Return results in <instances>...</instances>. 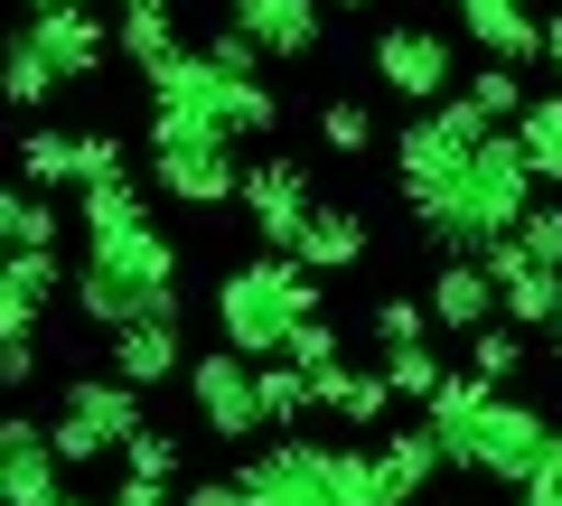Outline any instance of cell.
Wrapping results in <instances>:
<instances>
[{"instance_id": "74e56055", "label": "cell", "mask_w": 562, "mask_h": 506, "mask_svg": "<svg viewBox=\"0 0 562 506\" xmlns=\"http://www.w3.org/2000/svg\"><path fill=\"white\" fill-rule=\"evenodd\" d=\"M179 506H244V487H235V469H225V479H188Z\"/></svg>"}, {"instance_id": "cb8c5ba5", "label": "cell", "mask_w": 562, "mask_h": 506, "mask_svg": "<svg viewBox=\"0 0 562 506\" xmlns=\"http://www.w3.org/2000/svg\"><path fill=\"white\" fill-rule=\"evenodd\" d=\"M516 150H525V169H535V188H562V85L553 94H525Z\"/></svg>"}, {"instance_id": "8992f818", "label": "cell", "mask_w": 562, "mask_h": 506, "mask_svg": "<svg viewBox=\"0 0 562 506\" xmlns=\"http://www.w3.org/2000/svg\"><path fill=\"white\" fill-rule=\"evenodd\" d=\"M460 38L450 29H431V20H394V29H375V85L403 103V113H431V103H450L460 94Z\"/></svg>"}, {"instance_id": "7402d4cb", "label": "cell", "mask_w": 562, "mask_h": 506, "mask_svg": "<svg viewBox=\"0 0 562 506\" xmlns=\"http://www.w3.org/2000/svg\"><path fill=\"white\" fill-rule=\"evenodd\" d=\"M113 47H122V66H132V76L150 85V76H160V66L179 57V47H188V38H179V10H122Z\"/></svg>"}, {"instance_id": "60d3db41", "label": "cell", "mask_w": 562, "mask_h": 506, "mask_svg": "<svg viewBox=\"0 0 562 506\" xmlns=\"http://www.w3.org/2000/svg\"><path fill=\"white\" fill-rule=\"evenodd\" d=\"M319 10H338V20H357V10H375V0H319Z\"/></svg>"}, {"instance_id": "7c38bea8", "label": "cell", "mask_w": 562, "mask_h": 506, "mask_svg": "<svg viewBox=\"0 0 562 506\" xmlns=\"http://www.w3.org/2000/svg\"><path fill=\"white\" fill-rule=\"evenodd\" d=\"M103 375H122L132 394L179 385V375H188V319H132V328H113V338H103Z\"/></svg>"}, {"instance_id": "ac0fdd59", "label": "cell", "mask_w": 562, "mask_h": 506, "mask_svg": "<svg viewBox=\"0 0 562 506\" xmlns=\"http://www.w3.org/2000/svg\"><path fill=\"white\" fill-rule=\"evenodd\" d=\"M291 263L301 272H319V282H338V272H357L366 263V216L357 206H310V225H301V244H291Z\"/></svg>"}, {"instance_id": "603a6c76", "label": "cell", "mask_w": 562, "mask_h": 506, "mask_svg": "<svg viewBox=\"0 0 562 506\" xmlns=\"http://www.w3.org/2000/svg\"><path fill=\"white\" fill-rule=\"evenodd\" d=\"M10 160H20L29 198H57V188H76V132H57V122H29Z\"/></svg>"}, {"instance_id": "e0dca14e", "label": "cell", "mask_w": 562, "mask_h": 506, "mask_svg": "<svg viewBox=\"0 0 562 506\" xmlns=\"http://www.w3.org/2000/svg\"><path fill=\"white\" fill-rule=\"evenodd\" d=\"M441 469L450 460H441V441H431V423H394L375 441V506H422Z\"/></svg>"}, {"instance_id": "1f68e13d", "label": "cell", "mask_w": 562, "mask_h": 506, "mask_svg": "<svg viewBox=\"0 0 562 506\" xmlns=\"http://www.w3.org/2000/svg\"><path fill=\"white\" fill-rule=\"evenodd\" d=\"M319 142L338 150V160H366V150H375V113H366L357 94H328L319 103Z\"/></svg>"}, {"instance_id": "4fadbf2b", "label": "cell", "mask_w": 562, "mask_h": 506, "mask_svg": "<svg viewBox=\"0 0 562 506\" xmlns=\"http://www.w3.org/2000/svg\"><path fill=\"white\" fill-rule=\"evenodd\" d=\"M66 301H76L103 338L132 328V319H188L179 291H140V282H122V272H103V263H76V272H66Z\"/></svg>"}, {"instance_id": "277c9868", "label": "cell", "mask_w": 562, "mask_h": 506, "mask_svg": "<svg viewBox=\"0 0 562 506\" xmlns=\"http://www.w3.org/2000/svg\"><path fill=\"white\" fill-rule=\"evenodd\" d=\"M244 506H375V441H310L272 431L262 450L235 460Z\"/></svg>"}, {"instance_id": "d4e9b609", "label": "cell", "mask_w": 562, "mask_h": 506, "mask_svg": "<svg viewBox=\"0 0 562 506\" xmlns=\"http://www.w3.org/2000/svg\"><path fill=\"white\" fill-rule=\"evenodd\" d=\"M525 94H535V85H525V66H487V57H479V66L460 76V103H469V113L487 122V132H516Z\"/></svg>"}, {"instance_id": "f1b7e54d", "label": "cell", "mask_w": 562, "mask_h": 506, "mask_svg": "<svg viewBox=\"0 0 562 506\" xmlns=\"http://www.w3.org/2000/svg\"><path fill=\"white\" fill-rule=\"evenodd\" d=\"M525 357H535V338H516L506 319L469 328V375H479L487 394H497V385H516V375H525Z\"/></svg>"}, {"instance_id": "52a82bcc", "label": "cell", "mask_w": 562, "mask_h": 506, "mask_svg": "<svg viewBox=\"0 0 562 506\" xmlns=\"http://www.w3.org/2000/svg\"><path fill=\"white\" fill-rule=\"evenodd\" d=\"M487 142V122L469 113L460 94L450 103H431V113H403V132H394V188L403 198H431V188H450L469 169V150Z\"/></svg>"}, {"instance_id": "d6986e66", "label": "cell", "mask_w": 562, "mask_h": 506, "mask_svg": "<svg viewBox=\"0 0 562 506\" xmlns=\"http://www.w3.org/2000/svg\"><path fill=\"white\" fill-rule=\"evenodd\" d=\"M422 310H431L441 338H469V328L497 319V282H487V263H441V272H431V291H422Z\"/></svg>"}, {"instance_id": "2e32d148", "label": "cell", "mask_w": 562, "mask_h": 506, "mask_svg": "<svg viewBox=\"0 0 562 506\" xmlns=\"http://www.w3.org/2000/svg\"><path fill=\"white\" fill-rule=\"evenodd\" d=\"M57 413H66V423H85L103 450H122L140 423H150V413H140V394L122 385V375H103V366H76V375H66V385H57Z\"/></svg>"}, {"instance_id": "f546056e", "label": "cell", "mask_w": 562, "mask_h": 506, "mask_svg": "<svg viewBox=\"0 0 562 506\" xmlns=\"http://www.w3.org/2000/svg\"><path fill=\"white\" fill-rule=\"evenodd\" d=\"M375 366H384V394H394V404H413V413L450 385V357H441V347H403V357H375Z\"/></svg>"}, {"instance_id": "5b68a950", "label": "cell", "mask_w": 562, "mask_h": 506, "mask_svg": "<svg viewBox=\"0 0 562 506\" xmlns=\"http://www.w3.org/2000/svg\"><path fill=\"white\" fill-rule=\"evenodd\" d=\"M150 198H169V206H188V216H216V206H235V188H244V150L225 142V132H206V122H169V113H150Z\"/></svg>"}, {"instance_id": "9c48e42d", "label": "cell", "mask_w": 562, "mask_h": 506, "mask_svg": "<svg viewBox=\"0 0 562 506\" xmlns=\"http://www.w3.org/2000/svg\"><path fill=\"white\" fill-rule=\"evenodd\" d=\"M235 206L254 216L262 254H291V244H301V225H310V206H319V188H310V160H291V150H262V160H244Z\"/></svg>"}, {"instance_id": "44dd1931", "label": "cell", "mask_w": 562, "mask_h": 506, "mask_svg": "<svg viewBox=\"0 0 562 506\" xmlns=\"http://www.w3.org/2000/svg\"><path fill=\"white\" fill-rule=\"evenodd\" d=\"M57 94H66V76H57V66H47L38 47L20 38V29H10V47H0V103H10V113H38V122H47V103H57Z\"/></svg>"}, {"instance_id": "836d02e7", "label": "cell", "mask_w": 562, "mask_h": 506, "mask_svg": "<svg viewBox=\"0 0 562 506\" xmlns=\"http://www.w3.org/2000/svg\"><path fill=\"white\" fill-rule=\"evenodd\" d=\"M103 179H132V142L122 132H76V188H103Z\"/></svg>"}, {"instance_id": "f35d334b", "label": "cell", "mask_w": 562, "mask_h": 506, "mask_svg": "<svg viewBox=\"0 0 562 506\" xmlns=\"http://www.w3.org/2000/svg\"><path fill=\"white\" fill-rule=\"evenodd\" d=\"M103 506H179V487H150V479H113Z\"/></svg>"}, {"instance_id": "d590c367", "label": "cell", "mask_w": 562, "mask_h": 506, "mask_svg": "<svg viewBox=\"0 0 562 506\" xmlns=\"http://www.w3.org/2000/svg\"><path fill=\"white\" fill-rule=\"evenodd\" d=\"M47 450H57V469H103V460H113V450H103L85 423H66V413L47 423Z\"/></svg>"}, {"instance_id": "7bdbcfd3", "label": "cell", "mask_w": 562, "mask_h": 506, "mask_svg": "<svg viewBox=\"0 0 562 506\" xmlns=\"http://www.w3.org/2000/svg\"><path fill=\"white\" fill-rule=\"evenodd\" d=\"M122 10H169V0H122Z\"/></svg>"}, {"instance_id": "484cf974", "label": "cell", "mask_w": 562, "mask_h": 506, "mask_svg": "<svg viewBox=\"0 0 562 506\" xmlns=\"http://www.w3.org/2000/svg\"><path fill=\"white\" fill-rule=\"evenodd\" d=\"M254 404H262V441H272V431H301L310 413H319V394H310V375L301 366H254Z\"/></svg>"}, {"instance_id": "3957f363", "label": "cell", "mask_w": 562, "mask_h": 506, "mask_svg": "<svg viewBox=\"0 0 562 506\" xmlns=\"http://www.w3.org/2000/svg\"><path fill=\"white\" fill-rule=\"evenodd\" d=\"M319 310H328L319 272H301L291 254H244V263L216 282L206 319H216V347H235L244 366H272L281 338H291L301 319H319Z\"/></svg>"}, {"instance_id": "83f0119b", "label": "cell", "mask_w": 562, "mask_h": 506, "mask_svg": "<svg viewBox=\"0 0 562 506\" xmlns=\"http://www.w3.org/2000/svg\"><path fill=\"white\" fill-rule=\"evenodd\" d=\"M366 338H375V357H403V347H431L441 328L413 291H384V301H366Z\"/></svg>"}, {"instance_id": "7a4b0ae2", "label": "cell", "mask_w": 562, "mask_h": 506, "mask_svg": "<svg viewBox=\"0 0 562 506\" xmlns=\"http://www.w3.org/2000/svg\"><path fill=\"white\" fill-rule=\"evenodd\" d=\"M422 423H431V441H441V460L460 469V479H487V487H525L535 460H543V441H553V423H543L535 404L487 394L469 366H450V385L422 404Z\"/></svg>"}, {"instance_id": "f6af8a7d", "label": "cell", "mask_w": 562, "mask_h": 506, "mask_svg": "<svg viewBox=\"0 0 562 506\" xmlns=\"http://www.w3.org/2000/svg\"><path fill=\"white\" fill-rule=\"evenodd\" d=\"M516 506H543V497H525V487H516Z\"/></svg>"}, {"instance_id": "ba28073f", "label": "cell", "mask_w": 562, "mask_h": 506, "mask_svg": "<svg viewBox=\"0 0 562 506\" xmlns=\"http://www.w3.org/2000/svg\"><path fill=\"white\" fill-rule=\"evenodd\" d=\"M179 394H188V413H198V431H206V441H225V450H254V441H262L254 366H244L235 347H206V357H188Z\"/></svg>"}, {"instance_id": "5bb4252c", "label": "cell", "mask_w": 562, "mask_h": 506, "mask_svg": "<svg viewBox=\"0 0 562 506\" xmlns=\"http://www.w3.org/2000/svg\"><path fill=\"white\" fill-rule=\"evenodd\" d=\"M66 301V254H10L0 263V338H47V310Z\"/></svg>"}, {"instance_id": "ffe728a7", "label": "cell", "mask_w": 562, "mask_h": 506, "mask_svg": "<svg viewBox=\"0 0 562 506\" xmlns=\"http://www.w3.org/2000/svg\"><path fill=\"white\" fill-rule=\"evenodd\" d=\"M310 394H319V413H338V431H384V413H394L384 366H357V357H338L328 375H310Z\"/></svg>"}, {"instance_id": "e575fe53", "label": "cell", "mask_w": 562, "mask_h": 506, "mask_svg": "<svg viewBox=\"0 0 562 506\" xmlns=\"http://www.w3.org/2000/svg\"><path fill=\"white\" fill-rule=\"evenodd\" d=\"M516 244H525V263H543V272H562V198H535V206H525V225H516Z\"/></svg>"}, {"instance_id": "ee69618b", "label": "cell", "mask_w": 562, "mask_h": 506, "mask_svg": "<svg viewBox=\"0 0 562 506\" xmlns=\"http://www.w3.org/2000/svg\"><path fill=\"white\" fill-rule=\"evenodd\" d=\"M57 506H103V497H57Z\"/></svg>"}, {"instance_id": "8fae6325", "label": "cell", "mask_w": 562, "mask_h": 506, "mask_svg": "<svg viewBox=\"0 0 562 506\" xmlns=\"http://www.w3.org/2000/svg\"><path fill=\"white\" fill-rule=\"evenodd\" d=\"M20 38L66 76V94H76V85H94L103 57H113V20H103V10H29Z\"/></svg>"}, {"instance_id": "8d00e7d4", "label": "cell", "mask_w": 562, "mask_h": 506, "mask_svg": "<svg viewBox=\"0 0 562 506\" xmlns=\"http://www.w3.org/2000/svg\"><path fill=\"white\" fill-rule=\"evenodd\" d=\"M38 357H47V338H0V394L38 385Z\"/></svg>"}, {"instance_id": "d6a6232c", "label": "cell", "mask_w": 562, "mask_h": 506, "mask_svg": "<svg viewBox=\"0 0 562 506\" xmlns=\"http://www.w3.org/2000/svg\"><path fill=\"white\" fill-rule=\"evenodd\" d=\"M338 357H347V338H338V319H328V310H319V319H301L291 338H281V366H301V375H328Z\"/></svg>"}, {"instance_id": "ab89813d", "label": "cell", "mask_w": 562, "mask_h": 506, "mask_svg": "<svg viewBox=\"0 0 562 506\" xmlns=\"http://www.w3.org/2000/svg\"><path fill=\"white\" fill-rule=\"evenodd\" d=\"M543 66H553V76H562V10H553V20H543Z\"/></svg>"}, {"instance_id": "b9f144b4", "label": "cell", "mask_w": 562, "mask_h": 506, "mask_svg": "<svg viewBox=\"0 0 562 506\" xmlns=\"http://www.w3.org/2000/svg\"><path fill=\"white\" fill-rule=\"evenodd\" d=\"M543 357H553V366H562V319H553V328H543Z\"/></svg>"}, {"instance_id": "4dcf8cb0", "label": "cell", "mask_w": 562, "mask_h": 506, "mask_svg": "<svg viewBox=\"0 0 562 506\" xmlns=\"http://www.w3.org/2000/svg\"><path fill=\"white\" fill-rule=\"evenodd\" d=\"M122 460V479H150V487H179V469H188V450H179V431H160V423H140L132 441L113 450Z\"/></svg>"}, {"instance_id": "9a60e30c", "label": "cell", "mask_w": 562, "mask_h": 506, "mask_svg": "<svg viewBox=\"0 0 562 506\" xmlns=\"http://www.w3.org/2000/svg\"><path fill=\"white\" fill-rule=\"evenodd\" d=\"M57 497H66V469L47 450V423L10 413L0 423V506H57Z\"/></svg>"}, {"instance_id": "4316f807", "label": "cell", "mask_w": 562, "mask_h": 506, "mask_svg": "<svg viewBox=\"0 0 562 506\" xmlns=\"http://www.w3.org/2000/svg\"><path fill=\"white\" fill-rule=\"evenodd\" d=\"M66 235V216L47 198H29V188H0V263L10 254H47V244Z\"/></svg>"}, {"instance_id": "6da1fadb", "label": "cell", "mask_w": 562, "mask_h": 506, "mask_svg": "<svg viewBox=\"0 0 562 506\" xmlns=\"http://www.w3.org/2000/svg\"><path fill=\"white\" fill-rule=\"evenodd\" d=\"M403 206H413L422 244H431L441 263H479L497 235H516V225H525V206H535V169H525L516 132H487L450 188H431V198H403Z\"/></svg>"}, {"instance_id": "30bf717a", "label": "cell", "mask_w": 562, "mask_h": 506, "mask_svg": "<svg viewBox=\"0 0 562 506\" xmlns=\"http://www.w3.org/2000/svg\"><path fill=\"white\" fill-rule=\"evenodd\" d=\"M225 29H235L262 66H301V57L328 47V10L319 0H225Z\"/></svg>"}]
</instances>
